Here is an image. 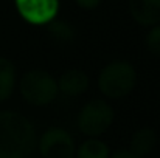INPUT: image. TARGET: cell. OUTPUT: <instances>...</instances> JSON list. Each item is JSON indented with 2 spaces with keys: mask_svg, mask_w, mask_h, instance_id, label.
Here are the masks:
<instances>
[{
  "mask_svg": "<svg viewBox=\"0 0 160 158\" xmlns=\"http://www.w3.org/2000/svg\"><path fill=\"white\" fill-rule=\"evenodd\" d=\"M36 147V130L27 116L0 112V158H28Z\"/></svg>",
  "mask_w": 160,
  "mask_h": 158,
  "instance_id": "cell-1",
  "label": "cell"
},
{
  "mask_svg": "<svg viewBox=\"0 0 160 158\" xmlns=\"http://www.w3.org/2000/svg\"><path fill=\"white\" fill-rule=\"evenodd\" d=\"M137 84V73L126 60H113L107 64L98 76L100 92L110 98L120 99L128 96Z\"/></svg>",
  "mask_w": 160,
  "mask_h": 158,
  "instance_id": "cell-2",
  "label": "cell"
},
{
  "mask_svg": "<svg viewBox=\"0 0 160 158\" xmlns=\"http://www.w3.org/2000/svg\"><path fill=\"white\" fill-rule=\"evenodd\" d=\"M58 82L45 70H30L20 78V95L31 105L42 107L58 96Z\"/></svg>",
  "mask_w": 160,
  "mask_h": 158,
  "instance_id": "cell-3",
  "label": "cell"
},
{
  "mask_svg": "<svg viewBox=\"0 0 160 158\" xmlns=\"http://www.w3.org/2000/svg\"><path fill=\"white\" fill-rule=\"evenodd\" d=\"M113 122V110L103 99H93L84 105L78 115V129L90 136L97 138L103 135Z\"/></svg>",
  "mask_w": 160,
  "mask_h": 158,
  "instance_id": "cell-4",
  "label": "cell"
},
{
  "mask_svg": "<svg viewBox=\"0 0 160 158\" xmlns=\"http://www.w3.org/2000/svg\"><path fill=\"white\" fill-rule=\"evenodd\" d=\"M38 146L42 158H75L76 152L73 136L61 127H50L45 130Z\"/></svg>",
  "mask_w": 160,
  "mask_h": 158,
  "instance_id": "cell-5",
  "label": "cell"
},
{
  "mask_svg": "<svg viewBox=\"0 0 160 158\" xmlns=\"http://www.w3.org/2000/svg\"><path fill=\"white\" fill-rule=\"evenodd\" d=\"M20 17L31 25H45L54 20L59 0H14Z\"/></svg>",
  "mask_w": 160,
  "mask_h": 158,
  "instance_id": "cell-6",
  "label": "cell"
},
{
  "mask_svg": "<svg viewBox=\"0 0 160 158\" xmlns=\"http://www.w3.org/2000/svg\"><path fill=\"white\" fill-rule=\"evenodd\" d=\"M129 11L140 25L151 26L160 22V0H131Z\"/></svg>",
  "mask_w": 160,
  "mask_h": 158,
  "instance_id": "cell-7",
  "label": "cell"
},
{
  "mask_svg": "<svg viewBox=\"0 0 160 158\" xmlns=\"http://www.w3.org/2000/svg\"><path fill=\"white\" fill-rule=\"evenodd\" d=\"M89 89V78L78 68L67 70L58 81V90L65 96H79Z\"/></svg>",
  "mask_w": 160,
  "mask_h": 158,
  "instance_id": "cell-8",
  "label": "cell"
},
{
  "mask_svg": "<svg viewBox=\"0 0 160 158\" xmlns=\"http://www.w3.org/2000/svg\"><path fill=\"white\" fill-rule=\"evenodd\" d=\"M156 143H157V135L152 129H149V127L138 129L131 138V151L129 152L143 158L154 149Z\"/></svg>",
  "mask_w": 160,
  "mask_h": 158,
  "instance_id": "cell-9",
  "label": "cell"
},
{
  "mask_svg": "<svg viewBox=\"0 0 160 158\" xmlns=\"http://www.w3.org/2000/svg\"><path fill=\"white\" fill-rule=\"evenodd\" d=\"M16 67L14 64L0 56V103L6 101L12 92H14V87H16Z\"/></svg>",
  "mask_w": 160,
  "mask_h": 158,
  "instance_id": "cell-10",
  "label": "cell"
},
{
  "mask_svg": "<svg viewBox=\"0 0 160 158\" xmlns=\"http://www.w3.org/2000/svg\"><path fill=\"white\" fill-rule=\"evenodd\" d=\"M76 158H109V147L104 141L90 138L84 141L75 152Z\"/></svg>",
  "mask_w": 160,
  "mask_h": 158,
  "instance_id": "cell-11",
  "label": "cell"
},
{
  "mask_svg": "<svg viewBox=\"0 0 160 158\" xmlns=\"http://www.w3.org/2000/svg\"><path fill=\"white\" fill-rule=\"evenodd\" d=\"M48 31L53 34L58 41H70L73 37V28L70 25H67L65 22H56V20H52L50 25H48Z\"/></svg>",
  "mask_w": 160,
  "mask_h": 158,
  "instance_id": "cell-12",
  "label": "cell"
},
{
  "mask_svg": "<svg viewBox=\"0 0 160 158\" xmlns=\"http://www.w3.org/2000/svg\"><path fill=\"white\" fill-rule=\"evenodd\" d=\"M146 47L151 54L160 57V25H156L146 36Z\"/></svg>",
  "mask_w": 160,
  "mask_h": 158,
  "instance_id": "cell-13",
  "label": "cell"
},
{
  "mask_svg": "<svg viewBox=\"0 0 160 158\" xmlns=\"http://www.w3.org/2000/svg\"><path fill=\"white\" fill-rule=\"evenodd\" d=\"M75 3L82 9H95L101 3V0H75Z\"/></svg>",
  "mask_w": 160,
  "mask_h": 158,
  "instance_id": "cell-14",
  "label": "cell"
},
{
  "mask_svg": "<svg viewBox=\"0 0 160 158\" xmlns=\"http://www.w3.org/2000/svg\"><path fill=\"white\" fill-rule=\"evenodd\" d=\"M109 158H142V157H137V155H134L129 151H121V152H115L112 157H109Z\"/></svg>",
  "mask_w": 160,
  "mask_h": 158,
  "instance_id": "cell-15",
  "label": "cell"
}]
</instances>
